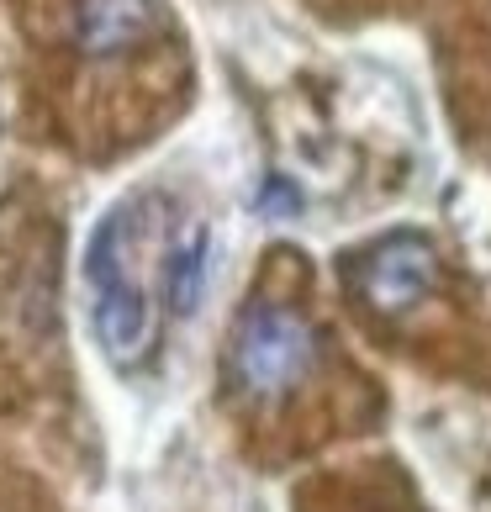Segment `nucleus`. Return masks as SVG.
I'll list each match as a JSON object with an SVG mask.
<instances>
[{"label":"nucleus","mask_w":491,"mask_h":512,"mask_svg":"<svg viewBox=\"0 0 491 512\" xmlns=\"http://www.w3.org/2000/svg\"><path fill=\"white\" fill-rule=\"evenodd\" d=\"M169 243H175V206L159 191H132L117 201L85 243L90 322L117 370H138L159 344L154 291H164Z\"/></svg>","instance_id":"obj_1"},{"label":"nucleus","mask_w":491,"mask_h":512,"mask_svg":"<svg viewBox=\"0 0 491 512\" xmlns=\"http://www.w3.org/2000/svg\"><path fill=\"white\" fill-rule=\"evenodd\" d=\"M312 365H317V333L307 328V317H296L291 307L254 301V307L233 322V338H228L233 391L254 396V402H270V396L296 391L312 375Z\"/></svg>","instance_id":"obj_2"},{"label":"nucleus","mask_w":491,"mask_h":512,"mask_svg":"<svg viewBox=\"0 0 491 512\" xmlns=\"http://www.w3.org/2000/svg\"><path fill=\"white\" fill-rule=\"evenodd\" d=\"M439 280V249L423 233H386L349 259V286L381 317H402Z\"/></svg>","instance_id":"obj_3"},{"label":"nucleus","mask_w":491,"mask_h":512,"mask_svg":"<svg viewBox=\"0 0 491 512\" xmlns=\"http://www.w3.org/2000/svg\"><path fill=\"white\" fill-rule=\"evenodd\" d=\"M154 22H159L154 0H80V11H74V43L90 59H106V53L138 48L154 32Z\"/></svg>","instance_id":"obj_4"},{"label":"nucleus","mask_w":491,"mask_h":512,"mask_svg":"<svg viewBox=\"0 0 491 512\" xmlns=\"http://www.w3.org/2000/svg\"><path fill=\"white\" fill-rule=\"evenodd\" d=\"M206 275H212V233L206 227H180L164 254V301L175 317H191L201 307Z\"/></svg>","instance_id":"obj_5"},{"label":"nucleus","mask_w":491,"mask_h":512,"mask_svg":"<svg viewBox=\"0 0 491 512\" xmlns=\"http://www.w3.org/2000/svg\"><path fill=\"white\" fill-rule=\"evenodd\" d=\"M259 206H301V196L291 191L286 180H264V191H259Z\"/></svg>","instance_id":"obj_6"}]
</instances>
